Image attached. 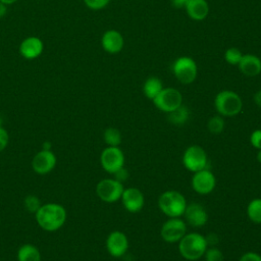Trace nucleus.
I'll return each mask as SVG.
<instances>
[{"label":"nucleus","mask_w":261,"mask_h":261,"mask_svg":"<svg viewBox=\"0 0 261 261\" xmlns=\"http://www.w3.org/2000/svg\"><path fill=\"white\" fill-rule=\"evenodd\" d=\"M36 222L43 230L53 232L60 229L66 222L67 212L64 206L58 203L42 204L35 213Z\"/></svg>","instance_id":"obj_1"},{"label":"nucleus","mask_w":261,"mask_h":261,"mask_svg":"<svg viewBox=\"0 0 261 261\" xmlns=\"http://www.w3.org/2000/svg\"><path fill=\"white\" fill-rule=\"evenodd\" d=\"M207 248L208 244L205 237L199 232L186 233L178 242L179 254L189 261H196L202 258Z\"/></svg>","instance_id":"obj_2"},{"label":"nucleus","mask_w":261,"mask_h":261,"mask_svg":"<svg viewBox=\"0 0 261 261\" xmlns=\"http://www.w3.org/2000/svg\"><path fill=\"white\" fill-rule=\"evenodd\" d=\"M158 207L168 217H180L187 207V200L180 192L169 190L159 196Z\"/></svg>","instance_id":"obj_3"},{"label":"nucleus","mask_w":261,"mask_h":261,"mask_svg":"<svg viewBox=\"0 0 261 261\" xmlns=\"http://www.w3.org/2000/svg\"><path fill=\"white\" fill-rule=\"evenodd\" d=\"M214 107L219 115L231 117L242 111L243 101L238 93L230 90H223L215 96Z\"/></svg>","instance_id":"obj_4"},{"label":"nucleus","mask_w":261,"mask_h":261,"mask_svg":"<svg viewBox=\"0 0 261 261\" xmlns=\"http://www.w3.org/2000/svg\"><path fill=\"white\" fill-rule=\"evenodd\" d=\"M172 72L176 80L184 84H192L198 74V66L195 60L189 56H180L172 64Z\"/></svg>","instance_id":"obj_5"},{"label":"nucleus","mask_w":261,"mask_h":261,"mask_svg":"<svg viewBox=\"0 0 261 261\" xmlns=\"http://www.w3.org/2000/svg\"><path fill=\"white\" fill-rule=\"evenodd\" d=\"M157 109L168 113L182 105V95L175 88H163L161 92L152 100Z\"/></svg>","instance_id":"obj_6"},{"label":"nucleus","mask_w":261,"mask_h":261,"mask_svg":"<svg viewBox=\"0 0 261 261\" xmlns=\"http://www.w3.org/2000/svg\"><path fill=\"white\" fill-rule=\"evenodd\" d=\"M182 164L192 172H197L207 168L208 156L206 151L198 145L188 147L182 155Z\"/></svg>","instance_id":"obj_7"},{"label":"nucleus","mask_w":261,"mask_h":261,"mask_svg":"<svg viewBox=\"0 0 261 261\" xmlns=\"http://www.w3.org/2000/svg\"><path fill=\"white\" fill-rule=\"evenodd\" d=\"M123 190V184L115 178H103L96 186L97 196L105 203H115L120 200Z\"/></svg>","instance_id":"obj_8"},{"label":"nucleus","mask_w":261,"mask_h":261,"mask_svg":"<svg viewBox=\"0 0 261 261\" xmlns=\"http://www.w3.org/2000/svg\"><path fill=\"white\" fill-rule=\"evenodd\" d=\"M186 233L187 223L180 217H168V219L163 222L160 229L162 240L169 244L178 243Z\"/></svg>","instance_id":"obj_9"},{"label":"nucleus","mask_w":261,"mask_h":261,"mask_svg":"<svg viewBox=\"0 0 261 261\" xmlns=\"http://www.w3.org/2000/svg\"><path fill=\"white\" fill-rule=\"evenodd\" d=\"M124 154L119 147H109L107 146L100 155V163L102 168L113 174L115 171L124 166Z\"/></svg>","instance_id":"obj_10"},{"label":"nucleus","mask_w":261,"mask_h":261,"mask_svg":"<svg viewBox=\"0 0 261 261\" xmlns=\"http://www.w3.org/2000/svg\"><path fill=\"white\" fill-rule=\"evenodd\" d=\"M57 164L56 155L52 150H40L32 159L33 170L40 175L50 173Z\"/></svg>","instance_id":"obj_11"},{"label":"nucleus","mask_w":261,"mask_h":261,"mask_svg":"<svg viewBox=\"0 0 261 261\" xmlns=\"http://www.w3.org/2000/svg\"><path fill=\"white\" fill-rule=\"evenodd\" d=\"M191 182L192 188L196 193L200 195H208L214 190L216 186V178L212 171L205 168L194 172Z\"/></svg>","instance_id":"obj_12"},{"label":"nucleus","mask_w":261,"mask_h":261,"mask_svg":"<svg viewBox=\"0 0 261 261\" xmlns=\"http://www.w3.org/2000/svg\"><path fill=\"white\" fill-rule=\"evenodd\" d=\"M106 250L115 258L122 257L128 249V239L126 234L120 230L111 231L106 239Z\"/></svg>","instance_id":"obj_13"},{"label":"nucleus","mask_w":261,"mask_h":261,"mask_svg":"<svg viewBox=\"0 0 261 261\" xmlns=\"http://www.w3.org/2000/svg\"><path fill=\"white\" fill-rule=\"evenodd\" d=\"M120 200L124 209L130 213H137L141 211L145 204L144 194L141 190L134 187L124 189Z\"/></svg>","instance_id":"obj_14"},{"label":"nucleus","mask_w":261,"mask_h":261,"mask_svg":"<svg viewBox=\"0 0 261 261\" xmlns=\"http://www.w3.org/2000/svg\"><path fill=\"white\" fill-rule=\"evenodd\" d=\"M186 223L193 227H202L208 220V214L206 209L200 203H190L184 212Z\"/></svg>","instance_id":"obj_15"},{"label":"nucleus","mask_w":261,"mask_h":261,"mask_svg":"<svg viewBox=\"0 0 261 261\" xmlns=\"http://www.w3.org/2000/svg\"><path fill=\"white\" fill-rule=\"evenodd\" d=\"M44 50L43 41L38 37H28L19 45V54L28 60L38 58Z\"/></svg>","instance_id":"obj_16"},{"label":"nucleus","mask_w":261,"mask_h":261,"mask_svg":"<svg viewBox=\"0 0 261 261\" xmlns=\"http://www.w3.org/2000/svg\"><path fill=\"white\" fill-rule=\"evenodd\" d=\"M101 46L107 53L116 54L122 50L124 46V39L118 31L108 30L102 35Z\"/></svg>","instance_id":"obj_17"},{"label":"nucleus","mask_w":261,"mask_h":261,"mask_svg":"<svg viewBox=\"0 0 261 261\" xmlns=\"http://www.w3.org/2000/svg\"><path fill=\"white\" fill-rule=\"evenodd\" d=\"M238 66L243 74L256 76L261 72V59L254 54H243Z\"/></svg>","instance_id":"obj_18"},{"label":"nucleus","mask_w":261,"mask_h":261,"mask_svg":"<svg viewBox=\"0 0 261 261\" xmlns=\"http://www.w3.org/2000/svg\"><path fill=\"white\" fill-rule=\"evenodd\" d=\"M185 9L190 18L200 21L208 16L209 4L206 0H189Z\"/></svg>","instance_id":"obj_19"},{"label":"nucleus","mask_w":261,"mask_h":261,"mask_svg":"<svg viewBox=\"0 0 261 261\" xmlns=\"http://www.w3.org/2000/svg\"><path fill=\"white\" fill-rule=\"evenodd\" d=\"M16 259L17 261H42V255L35 245L23 244L17 250Z\"/></svg>","instance_id":"obj_20"},{"label":"nucleus","mask_w":261,"mask_h":261,"mask_svg":"<svg viewBox=\"0 0 261 261\" xmlns=\"http://www.w3.org/2000/svg\"><path fill=\"white\" fill-rule=\"evenodd\" d=\"M162 89V82L156 76L148 77L143 85V93L150 100H153L161 92Z\"/></svg>","instance_id":"obj_21"},{"label":"nucleus","mask_w":261,"mask_h":261,"mask_svg":"<svg viewBox=\"0 0 261 261\" xmlns=\"http://www.w3.org/2000/svg\"><path fill=\"white\" fill-rule=\"evenodd\" d=\"M190 111L187 106L180 105L176 109L167 113V120L173 125H182L189 119Z\"/></svg>","instance_id":"obj_22"},{"label":"nucleus","mask_w":261,"mask_h":261,"mask_svg":"<svg viewBox=\"0 0 261 261\" xmlns=\"http://www.w3.org/2000/svg\"><path fill=\"white\" fill-rule=\"evenodd\" d=\"M247 216L252 222L261 224V198H255L250 201L247 206Z\"/></svg>","instance_id":"obj_23"},{"label":"nucleus","mask_w":261,"mask_h":261,"mask_svg":"<svg viewBox=\"0 0 261 261\" xmlns=\"http://www.w3.org/2000/svg\"><path fill=\"white\" fill-rule=\"evenodd\" d=\"M103 140L109 147H119L121 143V133L119 129L109 126L103 133Z\"/></svg>","instance_id":"obj_24"},{"label":"nucleus","mask_w":261,"mask_h":261,"mask_svg":"<svg viewBox=\"0 0 261 261\" xmlns=\"http://www.w3.org/2000/svg\"><path fill=\"white\" fill-rule=\"evenodd\" d=\"M224 126H225L224 118L219 114L211 116L207 122V128L213 135L220 134L224 129Z\"/></svg>","instance_id":"obj_25"},{"label":"nucleus","mask_w":261,"mask_h":261,"mask_svg":"<svg viewBox=\"0 0 261 261\" xmlns=\"http://www.w3.org/2000/svg\"><path fill=\"white\" fill-rule=\"evenodd\" d=\"M243 57V53L236 47L226 49L224 52V59L230 65H238Z\"/></svg>","instance_id":"obj_26"},{"label":"nucleus","mask_w":261,"mask_h":261,"mask_svg":"<svg viewBox=\"0 0 261 261\" xmlns=\"http://www.w3.org/2000/svg\"><path fill=\"white\" fill-rule=\"evenodd\" d=\"M23 205L29 212L36 213L38 209L41 207L42 203L39 197H37L36 195H28L23 200Z\"/></svg>","instance_id":"obj_27"},{"label":"nucleus","mask_w":261,"mask_h":261,"mask_svg":"<svg viewBox=\"0 0 261 261\" xmlns=\"http://www.w3.org/2000/svg\"><path fill=\"white\" fill-rule=\"evenodd\" d=\"M205 261H224L223 253L215 246L208 247L204 253Z\"/></svg>","instance_id":"obj_28"},{"label":"nucleus","mask_w":261,"mask_h":261,"mask_svg":"<svg viewBox=\"0 0 261 261\" xmlns=\"http://www.w3.org/2000/svg\"><path fill=\"white\" fill-rule=\"evenodd\" d=\"M86 6L92 10H100L105 8L110 0H84Z\"/></svg>","instance_id":"obj_29"},{"label":"nucleus","mask_w":261,"mask_h":261,"mask_svg":"<svg viewBox=\"0 0 261 261\" xmlns=\"http://www.w3.org/2000/svg\"><path fill=\"white\" fill-rule=\"evenodd\" d=\"M9 143V135L8 132L0 125V153L6 149Z\"/></svg>","instance_id":"obj_30"},{"label":"nucleus","mask_w":261,"mask_h":261,"mask_svg":"<svg viewBox=\"0 0 261 261\" xmlns=\"http://www.w3.org/2000/svg\"><path fill=\"white\" fill-rule=\"evenodd\" d=\"M250 142L255 149H261V129H256L251 134Z\"/></svg>","instance_id":"obj_31"},{"label":"nucleus","mask_w":261,"mask_h":261,"mask_svg":"<svg viewBox=\"0 0 261 261\" xmlns=\"http://www.w3.org/2000/svg\"><path fill=\"white\" fill-rule=\"evenodd\" d=\"M113 178H115L119 182L123 184L128 178V171L123 166V167H121L120 169H118L117 171H115L113 173Z\"/></svg>","instance_id":"obj_32"},{"label":"nucleus","mask_w":261,"mask_h":261,"mask_svg":"<svg viewBox=\"0 0 261 261\" xmlns=\"http://www.w3.org/2000/svg\"><path fill=\"white\" fill-rule=\"evenodd\" d=\"M239 261H261V255L256 252H247L241 256Z\"/></svg>","instance_id":"obj_33"},{"label":"nucleus","mask_w":261,"mask_h":261,"mask_svg":"<svg viewBox=\"0 0 261 261\" xmlns=\"http://www.w3.org/2000/svg\"><path fill=\"white\" fill-rule=\"evenodd\" d=\"M205 239H206V242H207L208 246H210V247L215 246L218 243V237L213 232L209 233L207 237H205Z\"/></svg>","instance_id":"obj_34"},{"label":"nucleus","mask_w":261,"mask_h":261,"mask_svg":"<svg viewBox=\"0 0 261 261\" xmlns=\"http://www.w3.org/2000/svg\"><path fill=\"white\" fill-rule=\"evenodd\" d=\"M170 1H171V4L174 8L181 9V8L186 7L189 0H170Z\"/></svg>","instance_id":"obj_35"},{"label":"nucleus","mask_w":261,"mask_h":261,"mask_svg":"<svg viewBox=\"0 0 261 261\" xmlns=\"http://www.w3.org/2000/svg\"><path fill=\"white\" fill-rule=\"evenodd\" d=\"M254 102L257 106H259L261 108V90L257 91L255 94H254Z\"/></svg>","instance_id":"obj_36"},{"label":"nucleus","mask_w":261,"mask_h":261,"mask_svg":"<svg viewBox=\"0 0 261 261\" xmlns=\"http://www.w3.org/2000/svg\"><path fill=\"white\" fill-rule=\"evenodd\" d=\"M6 13H7V5L0 1V18L5 16Z\"/></svg>","instance_id":"obj_37"},{"label":"nucleus","mask_w":261,"mask_h":261,"mask_svg":"<svg viewBox=\"0 0 261 261\" xmlns=\"http://www.w3.org/2000/svg\"><path fill=\"white\" fill-rule=\"evenodd\" d=\"M42 149H43V150H52V144H51L50 142L46 141V142H44V143H43Z\"/></svg>","instance_id":"obj_38"},{"label":"nucleus","mask_w":261,"mask_h":261,"mask_svg":"<svg viewBox=\"0 0 261 261\" xmlns=\"http://www.w3.org/2000/svg\"><path fill=\"white\" fill-rule=\"evenodd\" d=\"M1 2H3L4 4H6V5H11V4H13V3H15L17 0H0Z\"/></svg>","instance_id":"obj_39"},{"label":"nucleus","mask_w":261,"mask_h":261,"mask_svg":"<svg viewBox=\"0 0 261 261\" xmlns=\"http://www.w3.org/2000/svg\"><path fill=\"white\" fill-rule=\"evenodd\" d=\"M256 158H257V161H258L259 163H261V149H260V150H258Z\"/></svg>","instance_id":"obj_40"},{"label":"nucleus","mask_w":261,"mask_h":261,"mask_svg":"<svg viewBox=\"0 0 261 261\" xmlns=\"http://www.w3.org/2000/svg\"><path fill=\"white\" fill-rule=\"evenodd\" d=\"M3 124V119H2V117L0 116V125H2Z\"/></svg>","instance_id":"obj_41"}]
</instances>
